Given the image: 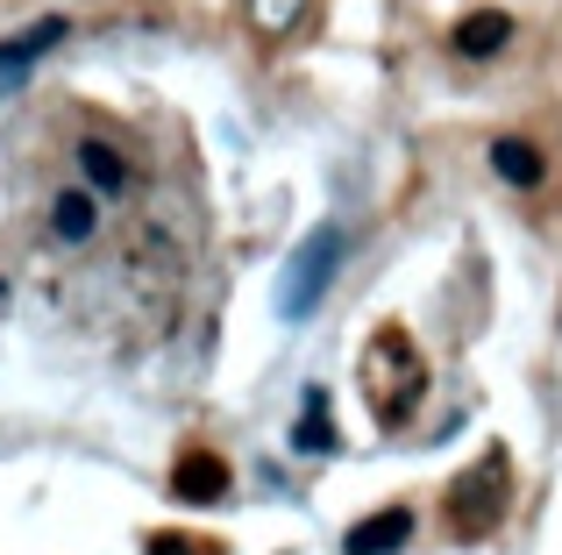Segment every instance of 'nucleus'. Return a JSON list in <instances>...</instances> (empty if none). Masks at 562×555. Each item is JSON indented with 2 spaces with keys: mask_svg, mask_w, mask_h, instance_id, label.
I'll list each match as a JSON object with an SVG mask.
<instances>
[{
  "mask_svg": "<svg viewBox=\"0 0 562 555\" xmlns=\"http://www.w3.org/2000/svg\"><path fill=\"white\" fill-rule=\"evenodd\" d=\"M406 534H413V513L406 506H384L363 528H349V555H392V548H406Z\"/></svg>",
  "mask_w": 562,
  "mask_h": 555,
  "instance_id": "6",
  "label": "nucleus"
},
{
  "mask_svg": "<svg viewBox=\"0 0 562 555\" xmlns=\"http://www.w3.org/2000/svg\"><path fill=\"white\" fill-rule=\"evenodd\" d=\"M427 385V363L420 349L406 342V328H378L371 349H363V392H371V414L384 428H398V420L413 414V399H420Z\"/></svg>",
  "mask_w": 562,
  "mask_h": 555,
  "instance_id": "1",
  "label": "nucleus"
},
{
  "mask_svg": "<svg viewBox=\"0 0 562 555\" xmlns=\"http://www.w3.org/2000/svg\"><path fill=\"white\" fill-rule=\"evenodd\" d=\"M492 171L506 185H541V171H549V165H541V150L527 136H498L492 143Z\"/></svg>",
  "mask_w": 562,
  "mask_h": 555,
  "instance_id": "9",
  "label": "nucleus"
},
{
  "mask_svg": "<svg viewBox=\"0 0 562 555\" xmlns=\"http://www.w3.org/2000/svg\"><path fill=\"white\" fill-rule=\"evenodd\" d=\"M335 264H342V228H314V236L300 242V257H292V271H285V314L292 320H306L321 306Z\"/></svg>",
  "mask_w": 562,
  "mask_h": 555,
  "instance_id": "3",
  "label": "nucleus"
},
{
  "mask_svg": "<svg viewBox=\"0 0 562 555\" xmlns=\"http://www.w3.org/2000/svg\"><path fill=\"white\" fill-rule=\"evenodd\" d=\"M50 228H57L65 242H86V236H93V200H86V193H57Z\"/></svg>",
  "mask_w": 562,
  "mask_h": 555,
  "instance_id": "10",
  "label": "nucleus"
},
{
  "mask_svg": "<svg viewBox=\"0 0 562 555\" xmlns=\"http://www.w3.org/2000/svg\"><path fill=\"white\" fill-rule=\"evenodd\" d=\"M249 22H257L263 36H285V29L300 22V0H249Z\"/></svg>",
  "mask_w": 562,
  "mask_h": 555,
  "instance_id": "11",
  "label": "nucleus"
},
{
  "mask_svg": "<svg viewBox=\"0 0 562 555\" xmlns=\"http://www.w3.org/2000/svg\"><path fill=\"white\" fill-rule=\"evenodd\" d=\"M150 555H214L206 542H186V534H150Z\"/></svg>",
  "mask_w": 562,
  "mask_h": 555,
  "instance_id": "13",
  "label": "nucleus"
},
{
  "mask_svg": "<svg viewBox=\"0 0 562 555\" xmlns=\"http://www.w3.org/2000/svg\"><path fill=\"white\" fill-rule=\"evenodd\" d=\"M171 491H179L186 506H214L221 491H228V463L192 449V456H179V471H171Z\"/></svg>",
  "mask_w": 562,
  "mask_h": 555,
  "instance_id": "5",
  "label": "nucleus"
},
{
  "mask_svg": "<svg viewBox=\"0 0 562 555\" xmlns=\"http://www.w3.org/2000/svg\"><path fill=\"white\" fill-rule=\"evenodd\" d=\"M506 43H513V22L498 8H477V14L456 22V50H463V57H498Z\"/></svg>",
  "mask_w": 562,
  "mask_h": 555,
  "instance_id": "8",
  "label": "nucleus"
},
{
  "mask_svg": "<svg viewBox=\"0 0 562 555\" xmlns=\"http://www.w3.org/2000/svg\"><path fill=\"white\" fill-rule=\"evenodd\" d=\"M79 171H86V179L100 185V193H114V200H122L128 185H136V171H128V157L114 150V143H100V136H86V143H79Z\"/></svg>",
  "mask_w": 562,
  "mask_h": 555,
  "instance_id": "7",
  "label": "nucleus"
},
{
  "mask_svg": "<svg viewBox=\"0 0 562 555\" xmlns=\"http://www.w3.org/2000/svg\"><path fill=\"white\" fill-rule=\"evenodd\" d=\"M335 442V428H328V399H306V420H300V449H328Z\"/></svg>",
  "mask_w": 562,
  "mask_h": 555,
  "instance_id": "12",
  "label": "nucleus"
},
{
  "mask_svg": "<svg viewBox=\"0 0 562 555\" xmlns=\"http://www.w3.org/2000/svg\"><path fill=\"white\" fill-rule=\"evenodd\" d=\"M506 499H513L506 449H484V456L449 485V528H456V542H484V534L506 520Z\"/></svg>",
  "mask_w": 562,
  "mask_h": 555,
  "instance_id": "2",
  "label": "nucleus"
},
{
  "mask_svg": "<svg viewBox=\"0 0 562 555\" xmlns=\"http://www.w3.org/2000/svg\"><path fill=\"white\" fill-rule=\"evenodd\" d=\"M57 43H65V22H57V14H43L36 29H22V36L0 43V93H14V86L36 71V57H43V50H57Z\"/></svg>",
  "mask_w": 562,
  "mask_h": 555,
  "instance_id": "4",
  "label": "nucleus"
}]
</instances>
